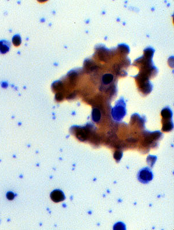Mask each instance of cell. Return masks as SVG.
Returning a JSON list of instances; mask_svg holds the SVG:
<instances>
[{
	"instance_id": "obj_10",
	"label": "cell",
	"mask_w": 174,
	"mask_h": 230,
	"mask_svg": "<svg viewBox=\"0 0 174 230\" xmlns=\"http://www.w3.org/2000/svg\"><path fill=\"white\" fill-rule=\"evenodd\" d=\"M13 43L14 44H15L16 46H18L20 45V42H21V40H20V37L19 35H15V37H14L13 38Z\"/></svg>"
},
{
	"instance_id": "obj_12",
	"label": "cell",
	"mask_w": 174,
	"mask_h": 230,
	"mask_svg": "<svg viewBox=\"0 0 174 230\" xmlns=\"http://www.w3.org/2000/svg\"><path fill=\"white\" fill-rule=\"evenodd\" d=\"M7 198L10 199V200H12L14 198V194L12 192H8L7 194Z\"/></svg>"
},
{
	"instance_id": "obj_1",
	"label": "cell",
	"mask_w": 174,
	"mask_h": 230,
	"mask_svg": "<svg viewBox=\"0 0 174 230\" xmlns=\"http://www.w3.org/2000/svg\"><path fill=\"white\" fill-rule=\"evenodd\" d=\"M153 173L149 168H145L143 169H141L138 175V178L139 181L144 184L150 182L153 179Z\"/></svg>"
},
{
	"instance_id": "obj_9",
	"label": "cell",
	"mask_w": 174,
	"mask_h": 230,
	"mask_svg": "<svg viewBox=\"0 0 174 230\" xmlns=\"http://www.w3.org/2000/svg\"><path fill=\"white\" fill-rule=\"evenodd\" d=\"M172 128H173V125H172V122L167 121V122L164 123L162 130L164 132H169V131L171 130Z\"/></svg>"
},
{
	"instance_id": "obj_5",
	"label": "cell",
	"mask_w": 174,
	"mask_h": 230,
	"mask_svg": "<svg viewBox=\"0 0 174 230\" xmlns=\"http://www.w3.org/2000/svg\"><path fill=\"white\" fill-rule=\"evenodd\" d=\"M10 48V43L6 41H0V52L2 54L7 52Z\"/></svg>"
},
{
	"instance_id": "obj_7",
	"label": "cell",
	"mask_w": 174,
	"mask_h": 230,
	"mask_svg": "<svg viewBox=\"0 0 174 230\" xmlns=\"http://www.w3.org/2000/svg\"><path fill=\"white\" fill-rule=\"evenodd\" d=\"M113 80V76L110 74L104 75L102 78V81L105 84H109Z\"/></svg>"
},
{
	"instance_id": "obj_4",
	"label": "cell",
	"mask_w": 174,
	"mask_h": 230,
	"mask_svg": "<svg viewBox=\"0 0 174 230\" xmlns=\"http://www.w3.org/2000/svg\"><path fill=\"white\" fill-rule=\"evenodd\" d=\"M88 132L85 129L80 128L77 130L75 133V136L77 137L82 142L85 141L88 137Z\"/></svg>"
},
{
	"instance_id": "obj_3",
	"label": "cell",
	"mask_w": 174,
	"mask_h": 230,
	"mask_svg": "<svg viewBox=\"0 0 174 230\" xmlns=\"http://www.w3.org/2000/svg\"><path fill=\"white\" fill-rule=\"evenodd\" d=\"M51 198L55 202H62L65 199L64 193L59 189L54 190L51 194Z\"/></svg>"
},
{
	"instance_id": "obj_2",
	"label": "cell",
	"mask_w": 174,
	"mask_h": 230,
	"mask_svg": "<svg viewBox=\"0 0 174 230\" xmlns=\"http://www.w3.org/2000/svg\"><path fill=\"white\" fill-rule=\"evenodd\" d=\"M126 114L125 108V104L124 102L119 103L117 106L113 108L112 111V115L114 120L117 121H120Z\"/></svg>"
},
{
	"instance_id": "obj_6",
	"label": "cell",
	"mask_w": 174,
	"mask_h": 230,
	"mask_svg": "<svg viewBox=\"0 0 174 230\" xmlns=\"http://www.w3.org/2000/svg\"><path fill=\"white\" fill-rule=\"evenodd\" d=\"M161 115L164 119H171L172 117V113L171 111L168 108H164L162 112H161Z\"/></svg>"
},
{
	"instance_id": "obj_8",
	"label": "cell",
	"mask_w": 174,
	"mask_h": 230,
	"mask_svg": "<svg viewBox=\"0 0 174 230\" xmlns=\"http://www.w3.org/2000/svg\"><path fill=\"white\" fill-rule=\"evenodd\" d=\"M92 119L95 122H98L101 119V113L98 109H94L92 111Z\"/></svg>"
},
{
	"instance_id": "obj_11",
	"label": "cell",
	"mask_w": 174,
	"mask_h": 230,
	"mask_svg": "<svg viewBox=\"0 0 174 230\" xmlns=\"http://www.w3.org/2000/svg\"><path fill=\"white\" fill-rule=\"evenodd\" d=\"M122 156V153L121 151H116L114 154V158L117 160V162H119Z\"/></svg>"
}]
</instances>
